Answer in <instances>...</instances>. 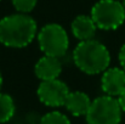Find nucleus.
Wrapping results in <instances>:
<instances>
[{"mask_svg":"<svg viewBox=\"0 0 125 124\" xmlns=\"http://www.w3.org/2000/svg\"><path fill=\"white\" fill-rule=\"evenodd\" d=\"M91 18L98 29L114 31L125 21V7L118 0H98L91 9Z\"/></svg>","mask_w":125,"mask_h":124,"instance_id":"3","label":"nucleus"},{"mask_svg":"<svg viewBox=\"0 0 125 124\" xmlns=\"http://www.w3.org/2000/svg\"><path fill=\"white\" fill-rule=\"evenodd\" d=\"M38 44L44 55L57 58L63 57L69 47L67 31L58 23H47L38 32Z\"/></svg>","mask_w":125,"mask_h":124,"instance_id":"4","label":"nucleus"},{"mask_svg":"<svg viewBox=\"0 0 125 124\" xmlns=\"http://www.w3.org/2000/svg\"><path fill=\"white\" fill-rule=\"evenodd\" d=\"M97 29L98 28L95 24L94 20L91 18V16H87V15H79V16H77L72 21V24H71L72 34L74 35V38H77L79 41L94 39Z\"/></svg>","mask_w":125,"mask_h":124,"instance_id":"9","label":"nucleus"},{"mask_svg":"<svg viewBox=\"0 0 125 124\" xmlns=\"http://www.w3.org/2000/svg\"><path fill=\"white\" fill-rule=\"evenodd\" d=\"M2 86V76H1V72H0V89Z\"/></svg>","mask_w":125,"mask_h":124,"instance_id":"16","label":"nucleus"},{"mask_svg":"<svg viewBox=\"0 0 125 124\" xmlns=\"http://www.w3.org/2000/svg\"><path fill=\"white\" fill-rule=\"evenodd\" d=\"M34 73L40 82L57 79L60 77V74L62 73L61 58L44 55L37 61V63L34 66Z\"/></svg>","mask_w":125,"mask_h":124,"instance_id":"8","label":"nucleus"},{"mask_svg":"<svg viewBox=\"0 0 125 124\" xmlns=\"http://www.w3.org/2000/svg\"><path fill=\"white\" fill-rule=\"evenodd\" d=\"M0 1H1V0H0Z\"/></svg>","mask_w":125,"mask_h":124,"instance_id":"18","label":"nucleus"},{"mask_svg":"<svg viewBox=\"0 0 125 124\" xmlns=\"http://www.w3.org/2000/svg\"><path fill=\"white\" fill-rule=\"evenodd\" d=\"M16 105L13 99L5 92L0 91V124L7 123L15 116Z\"/></svg>","mask_w":125,"mask_h":124,"instance_id":"11","label":"nucleus"},{"mask_svg":"<svg viewBox=\"0 0 125 124\" xmlns=\"http://www.w3.org/2000/svg\"><path fill=\"white\" fill-rule=\"evenodd\" d=\"M92 100L84 91H71L64 102L66 110L74 117H85Z\"/></svg>","mask_w":125,"mask_h":124,"instance_id":"10","label":"nucleus"},{"mask_svg":"<svg viewBox=\"0 0 125 124\" xmlns=\"http://www.w3.org/2000/svg\"><path fill=\"white\" fill-rule=\"evenodd\" d=\"M101 88L104 95L118 97L125 89V71L122 67L107 68L102 73Z\"/></svg>","mask_w":125,"mask_h":124,"instance_id":"7","label":"nucleus"},{"mask_svg":"<svg viewBox=\"0 0 125 124\" xmlns=\"http://www.w3.org/2000/svg\"><path fill=\"white\" fill-rule=\"evenodd\" d=\"M118 58H119V63H120V67L125 71V44L120 47L119 50V54H118Z\"/></svg>","mask_w":125,"mask_h":124,"instance_id":"14","label":"nucleus"},{"mask_svg":"<svg viewBox=\"0 0 125 124\" xmlns=\"http://www.w3.org/2000/svg\"><path fill=\"white\" fill-rule=\"evenodd\" d=\"M69 88L61 79H51L40 82L37 95L40 102L47 107H61L64 106L67 96L69 95Z\"/></svg>","mask_w":125,"mask_h":124,"instance_id":"6","label":"nucleus"},{"mask_svg":"<svg viewBox=\"0 0 125 124\" xmlns=\"http://www.w3.org/2000/svg\"><path fill=\"white\" fill-rule=\"evenodd\" d=\"M123 110L117 97L102 95L92 100L86 113L87 124H120Z\"/></svg>","mask_w":125,"mask_h":124,"instance_id":"5","label":"nucleus"},{"mask_svg":"<svg viewBox=\"0 0 125 124\" xmlns=\"http://www.w3.org/2000/svg\"><path fill=\"white\" fill-rule=\"evenodd\" d=\"M39 124H72V122L64 113L58 111H51L42 116Z\"/></svg>","mask_w":125,"mask_h":124,"instance_id":"12","label":"nucleus"},{"mask_svg":"<svg viewBox=\"0 0 125 124\" xmlns=\"http://www.w3.org/2000/svg\"><path fill=\"white\" fill-rule=\"evenodd\" d=\"M123 5H124V7H125V0H123Z\"/></svg>","mask_w":125,"mask_h":124,"instance_id":"17","label":"nucleus"},{"mask_svg":"<svg viewBox=\"0 0 125 124\" xmlns=\"http://www.w3.org/2000/svg\"><path fill=\"white\" fill-rule=\"evenodd\" d=\"M117 99H118V101H119V105H120V107H122L123 112H125V89L123 90V92H122Z\"/></svg>","mask_w":125,"mask_h":124,"instance_id":"15","label":"nucleus"},{"mask_svg":"<svg viewBox=\"0 0 125 124\" xmlns=\"http://www.w3.org/2000/svg\"><path fill=\"white\" fill-rule=\"evenodd\" d=\"M74 65L86 74L103 73L111 65V54L104 44L96 39L79 41L72 54Z\"/></svg>","mask_w":125,"mask_h":124,"instance_id":"2","label":"nucleus"},{"mask_svg":"<svg viewBox=\"0 0 125 124\" xmlns=\"http://www.w3.org/2000/svg\"><path fill=\"white\" fill-rule=\"evenodd\" d=\"M11 2L17 12L28 15L35 9L38 0H11Z\"/></svg>","mask_w":125,"mask_h":124,"instance_id":"13","label":"nucleus"},{"mask_svg":"<svg viewBox=\"0 0 125 124\" xmlns=\"http://www.w3.org/2000/svg\"><path fill=\"white\" fill-rule=\"evenodd\" d=\"M38 35V24L26 13H12L0 20V43L7 47L22 49Z\"/></svg>","mask_w":125,"mask_h":124,"instance_id":"1","label":"nucleus"}]
</instances>
